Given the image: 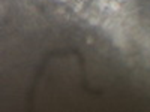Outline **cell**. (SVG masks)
Returning a JSON list of instances; mask_svg holds the SVG:
<instances>
[{
	"mask_svg": "<svg viewBox=\"0 0 150 112\" xmlns=\"http://www.w3.org/2000/svg\"><path fill=\"white\" fill-rule=\"evenodd\" d=\"M71 2H72V3H75V2H80V3H81V0H71Z\"/></svg>",
	"mask_w": 150,
	"mask_h": 112,
	"instance_id": "6da1fadb",
	"label": "cell"
}]
</instances>
